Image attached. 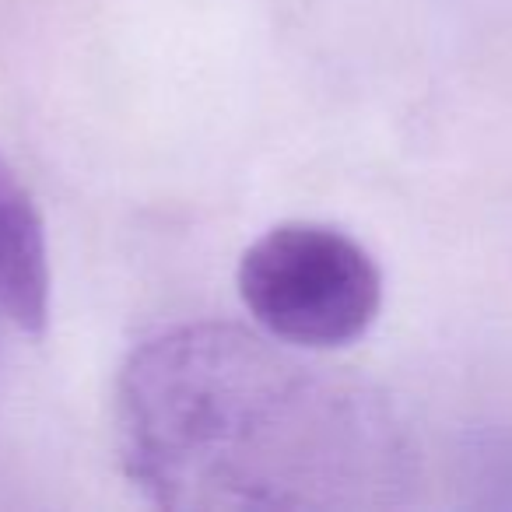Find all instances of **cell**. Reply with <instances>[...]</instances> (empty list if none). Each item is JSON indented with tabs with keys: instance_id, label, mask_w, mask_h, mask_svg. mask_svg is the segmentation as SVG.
<instances>
[{
	"instance_id": "3",
	"label": "cell",
	"mask_w": 512,
	"mask_h": 512,
	"mask_svg": "<svg viewBox=\"0 0 512 512\" xmlns=\"http://www.w3.org/2000/svg\"><path fill=\"white\" fill-rule=\"evenodd\" d=\"M0 309L29 334L50 320V253L36 204L0 158Z\"/></svg>"
},
{
	"instance_id": "1",
	"label": "cell",
	"mask_w": 512,
	"mask_h": 512,
	"mask_svg": "<svg viewBox=\"0 0 512 512\" xmlns=\"http://www.w3.org/2000/svg\"><path fill=\"white\" fill-rule=\"evenodd\" d=\"M130 484L162 509H390L418 484L397 407L271 334L183 323L116 383Z\"/></svg>"
},
{
	"instance_id": "4",
	"label": "cell",
	"mask_w": 512,
	"mask_h": 512,
	"mask_svg": "<svg viewBox=\"0 0 512 512\" xmlns=\"http://www.w3.org/2000/svg\"><path fill=\"white\" fill-rule=\"evenodd\" d=\"M477 484L491 488V505H512V435L502 439H488L477 449Z\"/></svg>"
},
{
	"instance_id": "2",
	"label": "cell",
	"mask_w": 512,
	"mask_h": 512,
	"mask_svg": "<svg viewBox=\"0 0 512 512\" xmlns=\"http://www.w3.org/2000/svg\"><path fill=\"white\" fill-rule=\"evenodd\" d=\"M239 295L264 334L309 351L344 348L376 323L383 274L341 228L285 221L242 253Z\"/></svg>"
}]
</instances>
